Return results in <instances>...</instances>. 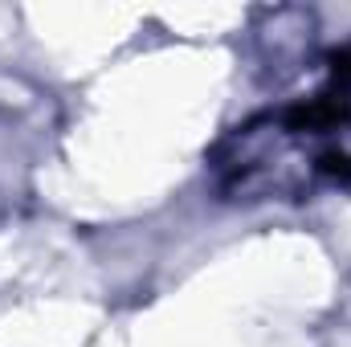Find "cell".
I'll use <instances>...</instances> for the list:
<instances>
[{
    "mask_svg": "<svg viewBox=\"0 0 351 347\" xmlns=\"http://www.w3.org/2000/svg\"><path fill=\"white\" fill-rule=\"evenodd\" d=\"M331 86H339V90L351 94V45H343V49L331 58Z\"/></svg>",
    "mask_w": 351,
    "mask_h": 347,
    "instance_id": "1",
    "label": "cell"
}]
</instances>
